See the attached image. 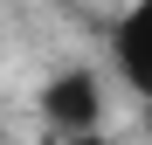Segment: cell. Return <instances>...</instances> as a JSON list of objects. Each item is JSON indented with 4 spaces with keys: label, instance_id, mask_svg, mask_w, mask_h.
<instances>
[{
    "label": "cell",
    "instance_id": "obj_1",
    "mask_svg": "<svg viewBox=\"0 0 152 145\" xmlns=\"http://www.w3.org/2000/svg\"><path fill=\"white\" fill-rule=\"evenodd\" d=\"M97 111H104V97H97V76H90V69H62V76L42 83V117L62 138H90L97 131Z\"/></svg>",
    "mask_w": 152,
    "mask_h": 145
},
{
    "label": "cell",
    "instance_id": "obj_2",
    "mask_svg": "<svg viewBox=\"0 0 152 145\" xmlns=\"http://www.w3.org/2000/svg\"><path fill=\"white\" fill-rule=\"evenodd\" d=\"M111 48H118V69H124V83H132L145 104H152V0H132V14L118 21Z\"/></svg>",
    "mask_w": 152,
    "mask_h": 145
},
{
    "label": "cell",
    "instance_id": "obj_3",
    "mask_svg": "<svg viewBox=\"0 0 152 145\" xmlns=\"http://www.w3.org/2000/svg\"><path fill=\"white\" fill-rule=\"evenodd\" d=\"M62 145H111V138H97V131H90V138H62Z\"/></svg>",
    "mask_w": 152,
    "mask_h": 145
}]
</instances>
